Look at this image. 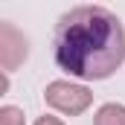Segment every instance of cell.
<instances>
[{
	"label": "cell",
	"instance_id": "cell-1",
	"mask_svg": "<svg viewBox=\"0 0 125 125\" xmlns=\"http://www.w3.org/2000/svg\"><path fill=\"white\" fill-rule=\"evenodd\" d=\"M52 58L70 79L105 82L125 64V26L108 6H73L52 32Z\"/></svg>",
	"mask_w": 125,
	"mask_h": 125
},
{
	"label": "cell",
	"instance_id": "cell-2",
	"mask_svg": "<svg viewBox=\"0 0 125 125\" xmlns=\"http://www.w3.org/2000/svg\"><path fill=\"white\" fill-rule=\"evenodd\" d=\"M44 102H47V108L58 111L64 116H82L84 111L93 108V93H90V87H84L79 82L55 79L44 87Z\"/></svg>",
	"mask_w": 125,
	"mask_h": 125
},
{
	"label": "cell",
	"instance_id": "cell-3",
	"mask_svg": "<svg viewBox=\"0 0 125 125\" xmlns=\"http://www.w3.org/2000/svg\"><path fill=\"white\" fill-rule=\"evenodd\" d=\"M29 58V38L12 21H0V67L3 73L18 70Z\"/></svg>",
	"mask_w": 125,
	"mask_h": 125
},
{
	"label": "cell",
	"instance_id": "cell-4",
	"mask_svg": "<svg viewBox=\"0 0 125 125\" xmlns=\"http://www.w3.org/2000/svg\"><path fill=\"white\" fill-rule=\"evenodd\" d=\"M93 125H125V105L122 102H105L93 114Z\"/></svg>",
	"mask_w": 125,
	"mask_h": 125
},
{
	"label": "cell",
	"instance_id": "cell-5",
	"mask_svg": "<svg viewBox=\"0 0 125 125\" xmlns=\"http://www.w3.org/2000/svg\"><path fill=\"white\" fill-rule=\"evenodd\" d=\"M0 125H26V116L18 105H3L0 108Z\"/></svg>",
	"mask_w": 125,
	"mask_h": 125
},
{
	"label": "cell",
	"instance_id": "cell-6",
	"mask_svg": "<svg viewBox=\"0 0 125 125\" xmlns=\"http://www.w3.org/2000/svg\"><path fill=\"white\" fill-rule=\"evenodd\" d=\"M35 125H67L61 119V116H52V114H44V116H38L35 119Z\"/></svg>",
	"mask_w": 125,
	"mask_h": 125
}]
</instances>
